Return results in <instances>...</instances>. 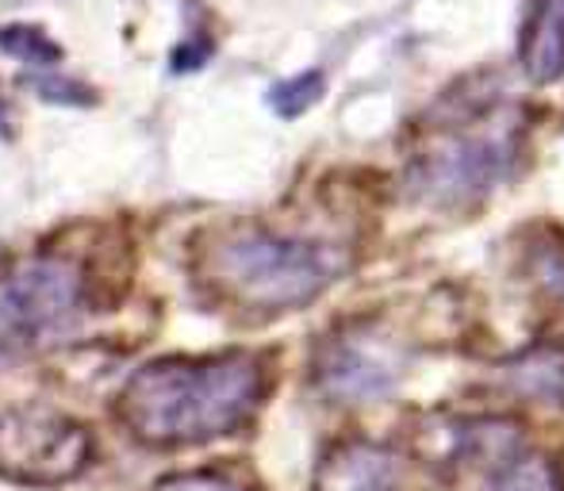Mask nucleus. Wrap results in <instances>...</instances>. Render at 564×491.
<instances>
[{"instance_id":"0eeeda50","label":"nucleus","mask_w":564,"mask_h":491,"mask_svg":"<svg viewBox=\"0 0 564 491\" xmlns=\"http://www.w3.org/2000/svg\"><path fill=\"white\" fill-rule=\"evenodd\" d=\"M403 465L388 446L377 441H346L319 465V491H400Z\"/></svg>"},{"instance_id":"20e7f679","label":"nucleus","mask_w":564,"mask_h":491,"mask_svg":"<svg viewBox=\"0 0 564 491\" xmlns=\"http://www.w3.org/2000/svg\"><path fill=\"white\" fill-rule=\"evenodd\" d=\"M89 457V434L39 407L0 411V477L20 484H62Z\"/></svg>"},{"instance_id":"ddd939ff","label":"nucleus","mask_w":564,"mask_h":491,"mask_svg":"<svg viewBox=\"0 0 564 491\" xmlns=\"http://www.w3.org/2000/svg\"><path fill=\"white\" fill-rule=\"evenodd\" d=\"M20 85H28L35 97L54 100V105H93L89 89L69 77H51V74H39V77H20Z\"/></svg>"},{"instance_id":"4468645a","label":"nucleus","mask_w":564,"mask_h":491,"mask_svg":"<svg viewBox=\"0 0 564 491\" xmlns=\"http://www.w3.org/2000/svg\"><path fill=\"white\" fill-rule=\"evenodd\" d=\"M154 491H246V488L235 484L230 477H219V472H185V477L162 480Z\"/></svg>"},{"instance_id":"6e6552de","label":"nucleus","mask_w":564,"mask_h":491,"mask_svg":"<svg viewBox=\"0 0 564 491\" xmlns=\"http://www.w3.org/2000/svg\"><path fill=\"white\" fill-rule=\"evenodd\" d=\"M522 69L538 85H550L564 74V0L530 4L522 31Z\"/></svg>"},{"instance_id":"1a4fd4ad","label":"nucleus","mask_w":564,"mask_h":491,"mask_svg":"<svg viewBox=\"0 0 564 491\" xmlns=\"http://www.w3.org/2000/svg\"><path fill=\"white\" fill-rule=\"evenodd\" d=\"M507 384L522 395L564 407V346H538L507 365Z\"/></svg>"},{"instance_id":"7ed1b4c3","label":"nucleus","mask_w":564,"mask_h":491,"mask_svg":"<svg viewBox=\"0 0 564 491\" xmlns=\"http://www.w3.org/2000/svg\"><path fill=\"white\" fill-rule=\"evenodd\" d=\"M82 315V276L66 261H28L0 281V361L46 350Z\"/></svg>"},{"instance_id":"f8f14e48","label":"nucleus","mask_w":564,"mask_h":491,"mask_svg":"<svg viewBox=\"0 0 564 491\" xmlns=\"http://www.w3.org/2000/svg\"><path fill=\"white\" fill-rule=\"evenodd\" d=\"M319 97H323L319 69H307V74H296V77H289V81H276L273 89H269V105H273V112L281 116V120L304 116L307 108L319 105Z\"/></svg>"},{"instance_id":"9d476101","label":"nucleus","mask_w":564,"mask_h":491,"mask_svg":"<svg viewBox=\"0 0 564 491\" xmlns=\"http://www.w3.org/2000/svg\"><path fill=\"white\" fill-rule=\"evenodd\" d=\"M484 491H564V484L553 461L519 454L507 465H499V469H491Z\"/></svg>"},{"instance_id":"39448f33","label":"nucleus","mask_w":564,"mask_h":491,"mask_svg":"<svg viewBox=\"0 0 564 491\" xmlns=\"http://www.w3.org/2000/svg\"><path fill=\"white\" fill-rule=\"evenodd\" d=\"M514 150L503 134H457L419 162L415 185L438 204H465L499 185Z\"/></svg>"},{"instance_id":"423d86ee","label":"nucleus","mask_w":564,"mask_h":491,"mask_svg":"<svg viewBox=\"0 0 564 491\" xmlns=\"http://www.w3.org/2000/svg\"><path fill=\"white\" fill-rule=\"evenodd\" d=\"M319 380L338 400H349V403L380 400V395L392 392L395 365L380 350H372V346L357 342V338H346V342L330 346L327 358L319 361Z\"/></svg>"},{"instance_id":"9b49d317","label":"nucleus","mask_w":564,"mask_h":491,"mask_svg":"<svg viewBox=\"0 0 564 491\" xmlns=\"http://www.w3.org/2000/svg\"><path fill=\"white\" fill-rule=\"evenodd\" d=\"M0 51L35 69H54L62 62V46L35 23H4L0 28Z\"/></svg>"},{"instance_id":"f03ea898","label":"nucleus","mask_w":564,"mask_h":491,"mask_svg":"<svg viewBox=\"0 0 564 491\" xmlns=\"http://www.w3.org/2000/svg\"><path fill=\"white\" fill-rule=\"evenodd\" d=\"M208 273L235 299L269 312L304 307L338 276V253L323 242L242 231L208 253Z\"/></svg>"},{"instance_id":"2eb2a0df","label":"nucleus","mask_w":564,"mask_h":491,"mask_svg":"<svg viewBox=\"0 0 564 491\" xmlns=\"http://www.w3.org/2000/svg\"><path fill=\"white\" fill-rule=\"evenodd\" d=\"M208 54H212L208 43H185V46H177L170 58H173V69L185 74V69H200L204 62H208Z\"/></svg>"},{"instance_id":"f257e3e1","label":"nucleus","mask_w":564,"mask_h":491,"mask_svg":"<svg viewBox=\"0 0 564 491\" xmlns=\"http://www.w3.org/2000/svg\"><path fill=\"white\" fill-rule=\"evenodd\" d=\"M261 400V369L250 358L158 361L123 388V418L154 446H193L230 434Z\"/></svg>"}]
</instances>
